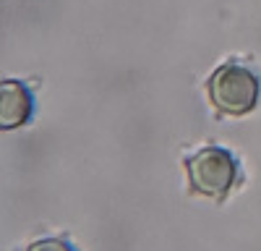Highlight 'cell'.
I'll return each instance as SVG.
<instances>
[{
	"label": "cell",
	"instance_id": "2",
	"mask_svg": "<svg viewBox=\"0 0 261 251\" xmlns=\"http://www.w3.org/2000/svg\"><path fill=\"white\" fill-rule=\"evenodd\" d=\"M186 175L193 194L222 202L241 181V162L225 146H204L186 157Z\"/></svg>",
	"mask_w": 261,
	"mask_h": 251
},
{
	"label": "cell",
	"instance_id": "4",
	"mask_svg": "<svg viewBox=\"0 0 261 251\" xmlns=\"http://www.w3.org/2000/svg\"><path fill=\"white\" fill-rule=\"evenodd\" d=\"M27 251H76L65 238H39L27 246Z\"/></svg>",
	"mask_w": 261,
	"mask_h": 251
},
{
	"label": "cell",
	"instance_id": "1",
	"mask_svg": "<svg viewBox=\"0 0 261 251\" xmlns=\"http://www.w3.org/2000/svg\"><path fill=\"white\" fill-rule=\"evenodd\" d=\"M206 97L220 115L241 118L256 110L261 97V84L251 68H246L243 63L230 60L222 63L206 79Z\"/></svg>",
	"mask_w": 261,
	"mask_h": 251
},
{
	"label": "cell",
	"instance_id": "3",
	"mask_svg": "<svg viewBox=\"0 0 261 251\" xmlns=\"http://www.w3.org/2000/svg\"><path fill=\"white\" fill-rule=\"evenodd\" d=\"M34 115V94L21 79H0V131H16Z\"/></svg>",
	"mask_w": 261,
	"mask_h": 251
}]
</instances>
